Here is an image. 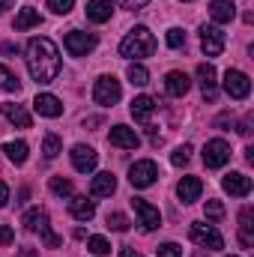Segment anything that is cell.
Returning a JSON list of instances; mask_svg holds the SVG:
<instances>
[{
	"label": "cell",
	"instance_id": "5",
	"mask_svg": "<svg viewBox=\"0 0 254 257\" xmlns=\"http://www.w3.org/2000/svg\"><path fill=\"white\" fill-rule=\"evenodd\" d=\"M156 180H159V165L150 162V159H141V162H135L129 168V183L135 189H150Z\"/></svg>",
	"mask_w": 254,
	"mask_h": 257
},
{
	"label": "cell",
	"instance_id": "18",
	"mask_svg": "<svg viewBox=\"0 0 254 257\" xmlns=\"http://www.w3.org/2000/svg\"><path fill=\"white\" fill-rule=\"evenodd\" d=\"M117 192V177L114 174H96L93 183H90V197H111Z\"/></svg>",
	"mask_w": 254,
	"mask_h": 257
},
{
	"label": "cell",
	"instance_id": "7",
	"mask_svg": "<svg viewBox=\"0 0 254 257\" xmlns=\"http://www.w3.org/2000/svg\"><path fill=\"white\" fill-rule=\"evenodd\" d=\"M200 156H203V165H206V168H224V165L230 162V144L221 141V138L206 141V147H203Z\"/></svg>",
	"mask_w": 254,
	"mask_h": 257
},
{
	"label": "cell",
	"instance_id": "30",
	"mask_svg": "<svg viewBox=\"0 0 254 257\" xmlns=\"http://www.w3.org/2000/svg\"><path fill=\"white\" fill-rule=\"evenodd\" d=\"M126 75H129V81H132L135 87H144V84H150V72H147L141 63H132V66L126 69Z\"/></svg>",
	"mask_w": 254,
	"mask_h": 257
},
{
	"label": "cell",
	"instance_id": "19",
	"mask_svg": "<svg viewBox=\"0 0 254 257\" xmlns=\"http://www.w3.org/2000/svg\"><path fill=\"white\" fill-rule=\"evenodd\" d=\"M191 87L189 75L186 72H168L165 75V90H168V96H174V99H180V96H186Z\"/></svg>",
	"mask_w": 254,
	"mask_h": 257
},
{
	"label": "cell",
	"instance_id": "25",
	"mask_svg": "<svg viewBox=\"0 0 254 257\" xmlns=\"http://www.w3.org/2000/svg\"><path fill=\"white\" fill-rule=\"evenodd\" d=\"M254 209L251 206H245L242 212H239V242H242V248H251L254 245Z\"/></svg>",
	"mask_w": 254,
	"mask_h": 257
},
{
	"label": "cell",
	"instance_id": "38",
	"mask_svg": "<svg viewBox=\"0 0 254 257\" xmlns=\"http://www.w3.org/2000/svg\"><path fill=\"white\" fill-rule=\"evenodd\" d=\"M156 257H183V248H180L177 242H165V245L156 251Z\"/></svg>",
	"mask_w": 254,
	"mask_h": 257
},
{
	"label": "cell",
	"instance_id": "17",
	"mask_svg": "<svg viewBox=\"0 0 254 257\" xmlns=\"http://www.w3.org/2000/svg\"><path fill=\"white\" fill-rule=\"evenodd\" d=\"M0 114L12 123V126H18V128H30L33 126V120H30V114L24 111V105H15V102H3L0 105Z\"/></svg>",
	"mask_w": 254,
	"mask_h": 257
},
{
	"label": "cell",
	"instance_id": "16",
	"mask_svg": "<svg viewBox=\"0 0 254 257\" xmlns=\"http://www.w3.org/2000/svg\"><path fill=\"white\" fill-rule=\"evenodd\" d=\"M69 212H72V218H78V221H90V218L96 215V203H93L90 197H84V194H72V197H69Z\"/></svg>",
	"mask_w": 254,
	"mask_h": 257
},
{
	"label": "cell",
	"instance_id": "39",
	"mask_svg": "<svg viewBox=\"0 0 254 257\" xmlns=\"http://www.w3.org/2000/svg\"><path fill=\"white\" fill-rule=\"evenodd\" d=\"M111 3H120L123 9H144L150 0H111Z\"/></svg>",
	"mask_w": 254,
	"mask_h": 257
},
{
	"label": "cell",
	"instance_id": "32",
	"mask_svg": "<svg viewBox=\"0 0 254 257\" xmlns=\"http://www.w3.org/2000/svg\"><path fill=\"white\" fill-rule=\"evenodd\" d=\"M87 248H90V251H93L96 257L111 254V242H108L105 236H90V239H87Z\"/></svg>",
	"mask_w": 254,
	"mask_h": 257
},
{
	"label": "cell",
	"instance_id": "9",
	"mask_svg": "<svg viewBox=\"0 0 254 257\" xmlns=\"http://www.w3.org/2000/svg\"><path fill=\"white\" fill-rule=\"evenodd\" d=\"M63 48L72 57H87L96 48V36L93 33H81V30H69L63 39Z\"/></svg>",
	"mask_w": 254,
	"mask_h": 257
},
{
	"label": "cell",
	"instance_id": "35",
	"mask_svg": "<svg viewBox=\"0 0 254 257\" xmlns=\"http://www.w3.org/2000/svg\"><path fill=\"white\" fill-rule=\"evenodd\" d=\"M189 159H191V147H189V144H183V147H177V150H174V156H171V162H174L177 168H183V165H189Z\"/></svg>",
	"mask_w": 254,
	"mask_h": 257
},
{
	"label": "cell",
	"instance_id": "29",
	"mask_svg": "<svg viewBox=\"0 0 254 257\" xmlns=\"http://www.w3.org/2000/svg\"><path fill=\"white\" fill-rule=\"evenodd\" d=\"M0 90H9V93H18L21 90V81L15 72H9L6 66H0Z\"/></svg>",
	"mask_w": 254,
	"mask_h": 257
},
{
	"label": "cell",
	"instance_id": "36",
	"mask_svg": "<svg viewBox=\"0 0 254 257\" xmlns=\"http://www.w3.org/2000/svg\"><path fill=\"white\" fill-rule=\"evenodd\" d=\"M203 212H206V218H212V221H218V218H224V206H221L218 200H206V206H203Z\"/></svg>",
	"mask_w": 254,
	"mask_h": 257
},
{
	"label": "cell",
	"instance_id": "33",
	"mask_svg": "<svg viewBox=\"0 0 254 257\" xmlns=\"http://www.w3.org/2000/svg\"><path fill=\"white\" fill-rule=\"evenodd\" d=\"M108 227L117 230V233H126L129 230V218L123 212H108Z\"/></svg>",
	"mask_w": 254,
	"mask_h": 257
},
{
	"label": "cell",
	"instance_id": "22",
	"mask_svg": "<svg viewBox=\"0 0 254 257\" xmlns=\"http://www.w3.org/2000/svg\"><path fill=\"white\" fill-rule=\"evenodd\" d=\"M209 15H212L215 24H227V21L236 18V6H233V0H212L209 3Z\"/></svg>",
	"mask_w": 254,
	"mask_h": 257
},
{
	"label": "cell",
	"instance_id": "8",
	"mask_svg": "<svg viewBox=\"0 0 254 257\" xmlns=\"http://www.w3.org/2000/svg\"><path fill=\"white\" fill-rule=\"evenodd\" d=\"M189 236L197 242V245H203V248H212V251L224 248V236H221L212 224H200V221H194L191 230H189Z\"/></svg>",
	"mask_w": 254,
	"mask_h": 257
},
{
	"label": "cell",
	"instance_id": "2",
	"mask_svg": "<svg viewBox=\"0 0 254 257\" xmlns=\"http://www.w3.org/2000/svg\"><path fill=\"white\" fill-rule=\"evenodd\" d=\"M156 51V36L150 33V27L138 24L135 30H129L126 39L120 42V54L129 60H141V57H150Z\"/></svg>",
	"mask_w": 254,
	"mask_h": 257
},
{
	"label": "cell",
	"instance_id": "14",
	"mask_svg": "<svg viewBox=\"0 0 254 257\" xmlns=\"http://www.w3.org/2000/svg\"><path fill=\"white\" fill-rule=\"evenodd\" d=\"M33 111L39 114V117H60L63 114V102L57 99V96H51V93H39L36 99H33Z\"/></svg>",
	"mask_w": 254,
	"mask_h": 257
},
{
	"label": "cell",
	"instance_id": "48",
	"mask_svg": "<svg viewBox=\"0 0 254 257\" xmlns=\"http://www.w3.org/2000/svg\"><path fill=\"white\" fill-rule=\"evenodd\" d=\"M230 257H236V254H230Z\"/></svg>",
	"mask_w": 254,
	"mask_h": 257
},
{
	"label": "cell",
	"instance_id": "13",
	"mask_svg": "<svg viewBox=\"0 0 254 257\" xmlns=\"http://www.w3.org/2000/svg\"><path fill=\"white\" fill-rule=\"evenodd\" d=\"M221 186H224V192L233 194V197H248V194H251V177H245V174H239V171H230V174L221 180Z\"/></svg>",
	"mask_w": 254,
	"mask_h": 257
},
{
	"label": "cell",
	"instance_id": "34",
	"mask_svg": "<svg viewBox=\"0 0 254 257\" xmlns=\"http://www.w3.org/2000/svg\"><path fill=\"white\" fill-rule=\"evenodd\" d=\"M165 42H168V48H183V45H186V33H183L180 27H171L168 36H165Z\"/></svg>",
	"mask_w": 254,
	"mask_h": 257
},
{
	"label": "cell",
	"instance_id": "6",
	"mask_svg": "<svg viewBox=\"0 0 254 257\" xmlns=\"http://www.w3.org/2000/svg\"><path fill=\"white\" fill-rule=\"evenodd\" d=\"M224 93H227L230 99H248V93H251V78H248L245 72H239V69H227V72H224Z\"/></svg>",
	"mask_w": 254,
	"mask_h": 257
},
{
	"label": "cell",
	"instance_id": "3",
	"mask_svg": "<svg viewBox=\"0 0 254 257\" xmlns=\"http://www.w3.org/2000/svg\"><path fill=\"white\" fill-rule=\"evenodd\" d=\"M21 224H24L30 233H39L42 242H45V248H57V245H60V236L51 230V224H48V212H45V209H39V206L27 209L24 218H21Z\"/></svg>",
	"mask_w": 254,
	"mask_h": 257
},
{
	"label": "cell",
	"instance_id": "42",
	"mask_svg": "<svg viewBox=\"0 0 254 257\" xmlns=\"http://www.w3.org/2000/svg\"><path fill=\"white\" fill-rule=\"evenodd\" d=\"M251 132V117H245L242 123H239V135H248Z\"/></svg>",
	"mask_w": 254,
	"mask_h": 257
},
{
	"label": "cell",
	"instance_id": "23",
	"mask_svg": "<svg viewBox=\"0 0 254 257\" xmlns=\"http://www.w3.org/2000/svg\"><path fill=\"white\" fill-rule=\"evenodd\" d=\"M111 12H114V3H111V0H90V3H87V18H90L93 24L111 21Z\"/></svg>",
	"mask_w": 254,
	"mask_h": 257
},
{
	"label": "cell",
	"instance_id": "41",
	"mask_svg": "<svg viewBox=\"0 0 254 257\" xmlns=\"http://www.w3.org/2000/svg\"><path fill=\"white\" fill-rule=\"evenodd\" d=\"M6 200H9V189L6 183H0V206H6Z\"/></svg>",
	"mask_w": 254,
	"mask_h": 257
},
{
	"label": "cell",
	"instance_id": "24",
	"mask_svg": "<svg viewBox=\"0 0 254 257\" xmlns=\"http://www.w3.org/2000/svg\"><path fill=\"white\" fill-rule=\"evenodd\" d=\"M197 84H200V90H203V99H215V69L209 63H200L197 66Z\"/></svg>",
	"mask_w": 254,
	"mask_h": 257
},
{
	"label": "cell",
	"instance_id": "10",
	"mask_svg": "<svg viewBox=\"0 0 254 257\" xmlns=\"http://www.w3.org/2000/svg\"><path fill=\"white\" fill-rule=\"evenodd\" d=\"M200 48H203L206 57H218V54L224 51V33H221V27L203 24V27H200Z\"/></svg>",
	"mask_w": 254,
	"mask_h": 257
},
{
	"label": "cell",
	"instance_id": "31",
	"mask_svg": "<svg viewBox=\"0 0 254 257\" xmlns=\"http://www.w3.org/2000/svg\"><path fill=\"white\" fill-rule=\"evenodd\" d=\"M60 150H63L60 138H57V135H45V141H42V153H45V159H57Z\"/></svg>",
	"mask_w": 254,
	"mask_h": 257
},
{
	"label": "cell",
	"instance_id": "46",
	"mask_svg": "<svg viewBox=\"0 0 254 257\" xmlns=\"http://www.w3.org/2000/svg\"><path fill=\"white\" fill-rule=\"evenodd\" d=\"M6 9H12V0H0V12H6Z\"/></svg>",
	"mask_w": 254,
	"mask_h": 257
},
{
	"label": "cell",
	"instance_id": "11",
	"mask_svg": "<svg viewBox=\"0 0 254 257\" xmlns=\"http://www.w3.org/2000/svg\"><path fill=\"white\" fill-rule=\"evenodd\" d=\"M69 156H72V165H75V171H78V174H93V171H96V165H99L96 150H93V147H87V144H75Z\"/></svg>",
	"mask_w": 254,
	"mask_h": 257
},
{
	"label": "cell",
	"instance_id": "1",
	"mask_svg": "<svg viewBox=\"0 0 254 257\" xmlns=\"http://www.w3.org/2000/svg\"><path fill=\"white\" fill-rule=\"evenodd\" d=\"M27 69L36 84H51L60 75V51L48 36H36L27 42Z\"/></svg>",
	"mask_w": 254,
	"mask_h": 257
},
{
	"label": "cell",
	"instance_id": "44",
	"mask_svg": "<svg viewBox=\"0 0 254 257\" xmlns=\"http://www.w3.org/2000/svg\"><path fill=\"white\" fill-rule=\"evenodd\" d=\"M120 257H144V254H138V251H132V248H120Z\"/></svg>",
	"mask_w": 254,
	"mask_h": 257
},
{
	"label": "cell",
	"instance_id": "4",
	"mask_svg": "<svg viewBox=\"0 0 254 257\" xmlns=\"http://www.w3.org/2000/svg\"><path fill=\"white\" fill-rule=\"evenodd\" d=\"M120 96H123V87H120V81H117L114 75H102V78L93 84V102L102 105V108L117 105Z\"/></svg>",
	"mask_w": 254,
	"mask_h": 257
},
{
	"label": "cell",
	"instance_id": "37",
	"mask_svg": "<svg viewBox=\"0 0 254 257\" xmlns=\"http://www.w3.org/2000/svg\"><path fill=\"white\" fill-rule=\"evenodd\" d=\"M72 6H75V0H48V9H51V12H57V15L72 12Z\"/></svg>",
	"mask_w": 254,
	"mask_h": 257
},
{
	"label": "cell",
	"instance_id": "27",
	"mask_svg": "<svg viewBox=\"0 0 254 257\" xmlns=\"http://www.w3.org/2000/svg\"><path fill=\"white\" fill-rule=\"evenodd\" d=\"M3 153H6V159L15 162V165H24V162H27V144H24V141H12V144H6Z\"/></svg>",
	"mask_w": 254,
	"mask_h": 257
},
{
	"label": "cell",
	"instance_id": "40",
	"mask_svg": "<svg viewBox=\"0 0 254 257\" xmlns=\"http://www.w3.org/2000/svg\"><path fill=\"white\" fill-rule=\"evenodd\" d=\"M9 242H12V227L3 224V227H0V245H9Z\"/></svg>",
	"mask_w": 254,
	"mask_h": 257
},
{
	"label": "cell",
	"instance_id": "45",
	"mask_svg": "<svg viewBox=\"0 0 254 257\" xmlns=\"http://www.w3.org/2000/svg\"><path fill=\"white\" fill-rule=\"evenodd\" d=\"M18 257H36V251H33V248H21V251H18Z\"/></svg>",
	"mask_w": 254,
	"mask_h": 257
},
{
	"label": "cell",
	"instance_id": "47",
	"mask_svg": "<svg viewBox=\"0 0 254 257\" xmlns=\"http://www.w3.org/2000/svg\"><path fill=\"white\" fill-rule=\"evenodd\" d=\"M183 3H191V0H183Z\"/></svg>",
	"mask_w": 254,
	"mask_h": 257
},
{
	"label": "cell",
	"instance_id": "21",
	"mask_svg": "<svg viewBox=\"0 0 254 257\" xmlns=\"http://www.w3.org/2000/svg\"><path fill=\"white\" fill-rule=\"evenodd\" d=\"M203 192V183L197 180V177H183L180 183H177V194H180V200L183 203H194L197 197Z\"/></svg>",
	"mask_w": 254,
	"mask_h": 257
},
{
	"label": "cell",
	"instance_id": "20",
	"mask_svg": "<svg viewBox=\"0 0 254 257\" xmlns=\"http://www.w3.org/2000/svg\"><path fill=\"white\" fill-rule=\"evenodd\" d=\"M129 111H132V117L138 123H147L153 117V111H156V99L153 96H135L132 105H129Z\"/></svg>",
	"mask_w": 254,
	"mask_h": 257
},
{
	"label": "cell",
	"instance_id": "26",
	"mask_svg": "<svg viewBox=\"0 0 254 257\" xmlns=\"http://www.w3.org/2000/svg\"><path fill=\"white\" fill-rule=\"evenodd\" d=\"M36 24H42V15H39V9H33V6H24L18 15H15V30L21 33V30H30V27H36Z\"/></svg>",
	"mask_w": 254,
	"mask_h": 257
},
{
	"label": "cell",
	"instance_id": "28",
	"mask_svg": "<svg viewBox=\"0 0 254 257\" xmlns=\"http://www.w3.org/2000/svg\"><path fill=\"white\" fill-rule=\"evenodd\" d=\"M48 189H51V194H57V197H72V192H75L72 180H66V177H51Z\"/></svg>",
	"mask_w": 254,
	"mask_h": 257
},
{
	"label": "cell",
	"instance_id": "15",
	"mask_svg": "<svg viewBox=\"0 0 254 257\" xmlns=\"http://www.w3.org/2000/svg\"><path fill=\"white\" fill-rule=\"evenodd\" d=\"M108 141L114 147H120V150H138L141 147V138L135 135V128H129V126H114L108 132Z\"/></svg>",
	"mask_w": 254,
	"mask_h": 257
},
{
	"label": "cell",
	"instance_id": "43",
	"mask_svg": "<svg viewBox=\"0 0 254 257\" xmlns=\"http://www.w3.org/2000/svg\"><path fill=\"white\" fill-rule=\"evenodd\" d=\"M0 54H18V48L12 42H6V45H0Z\"/></svg>",
	"mask_w": 254,
	"mask_h": 257
},
{
	"label": "cell",
	"instance_id": "12",
	"mask_svg": "<svg viewBox=\"0 0 254 257\" xmlns=\"http://www.w3.org/2000/svg\"><path fill=\"white\" fill-rule=\"evenodd\" d=\"M132 206H135L138 224H141L144 230H156V227H162V215H159V209H156L153 203H147L144 197H135V200H132Z\"/></svg>",
	"mask_w": 254,
	"mask_h": 257
}]
</instances>
